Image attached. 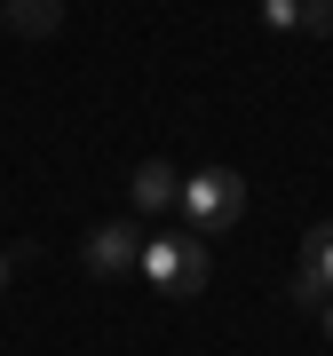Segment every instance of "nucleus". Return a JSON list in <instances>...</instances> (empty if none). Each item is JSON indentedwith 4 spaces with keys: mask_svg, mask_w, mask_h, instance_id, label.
Here are the masks:
<instances>
[{
    "mask_svg": "<svg viewBox=\"0 0 333 356\" xmlns=\"http://www.w3.org/2000/svg\"><path fill=\"white\" fill-rule=\"evenodd\" d=\"M183 222H191V238H215V229H231L246 214V182L231 175V166H191L183 175Z\"/></svg>",
    "mask_w": 333,
    "mask_h": 356,
    "instance_id": "nucleus-1",
    "label": "nucleus"
},
{
    "mask_svg": "<svg viewBox=\"0 0 333 356\" xmlns=\"http://www.w3.org/2000/svg\"><path fill=\"white\" fill-rule=\"evenodd\" d=\"M143 277H151L159 293H175V301H191V293L206 285V238H191V229L143 238Z\"/></svg>",
    "mask_w": 333,
    "mask_h": 356,
    "instance_id": "nucleus-2",
    "label": "nucleus"
},
{
    "mask_svg": "<svg viewBox=\"0 0 333 356\" xmlns=\"http://www.w3.org/2000/svg\"><path fill=\"white\" fill-rule=\"evenodd\" d=\"M286 301L294 309H325L333 301V222L302 229V261H294V277H286Z\"/></svg>",
    "mask_w": 333,
    "mask_h": 356,
    "instance_id": "nucleus-3",
    "label": "nucleus"
},
{
    "mask_svg": "<svg viewBox=\"0 0 333 356\" xmlns=\"http://www.w3.org/2000/svg\"><path fill=\"white\" fill-rule=\"evenodd\" d=\"M88 269H95V277H135V269H143V229L135 222L88 229Z\"/></svg>",
    "mask_w": 333,
    "mask_h": 356,
    "instance_id": "nucleus-4",
    "label": "nucleus"
},
{
    "mask_svg": "<svg viewBox=\"0 0 333 356\" xmlns=\"http://www.w3.org/2000/svg\"><path fill=\"white\" fill-rule=\"evenodd\" d=\"M127 198L143 206V214H166V206H183V175H175L166 159H143L135 182H127Z\"/></svg>",
    "mask_w": 333,
    "mask_h": 356,
    "instance_id": "nucleus-5",
    "label": "nucleus"
},
{
    "mask_svg": "<svg viewBox=\"0 0 333 356\" xmlns=\"http://www.w3.org/2000/svg\"><path fill=\"white\" fill-rule=\"evenodd\" d=\"M0 16H8V32H24V40H48L56 24H64V0H0Z\"/></svg>",
    "mask_w": 333,
    "mask_h": 356,
    "instance_id": "nucleus-6",
    "label": "nucleus"
},
{
    "mask_svg": "<svg viewBox=\"0 0 333 356\" xmlns=\"http://www.w3.org/2000/svg\"><path fill=\"white\" fill-rule=\"evenodd\" d=\"M262 24H278V32H302V0H262Z\"/></svg>",
    "mask_w": 333,
    "mask_h": 356,
    "instance_id": "nucleus-7",
    "label": "nucleus"
},
{
    "mask_svg": "<svg viewBox=\"0 0 333 356\" xmlns=\"http://www.w3.org/2000/svg\"><path fill=\"white\" fill-rule=\"evenodd\" d=\"M302 32H318V40H333V0H302Z\"/></svg>",
    "mask_w": 333,
    "mask_h": 356,
    "instance_id": "nucleus-8",
    "label": "nucleus"
},
{
    "mask_svg": "<svg viewBox=\"0 0 333 356\" xmlns=\"http://www.w3.org/2000/svg\"><path fill=\"white\" fill-rule=\"evenodd\" d=\"M0 293H8V254H0Z\"/></svg>",
    "mask_w": 333,
    "mask_h": 356,
    "instance_id": "nucleus-9",
    "label": "nucleus"
},
{
    "mask_svg": "<svg viewBox=\"0 0 333 356\" xmlns=\"http://www.w3.org/2000/svg\"><path fill=\"white\" fill-rule=\"evenodd\" d=\"M0 32H8V16H0Z\"/></svg>",
    "mask_w": 333,
    "mask_h": 356,
    "instance_id": "nucleus-10",
    "label": "nucleus"
}]
</instances>
